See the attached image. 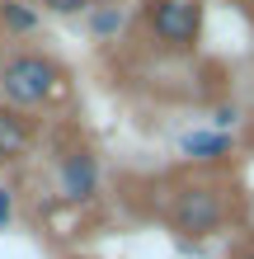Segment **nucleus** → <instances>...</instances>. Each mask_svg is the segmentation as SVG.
<instances>
[{
    "instance_id": "obj_14",
    "label": "nucleus",
    "mask_w": 254,
    "mask_h": 259,
    "mask_svg": "<svg viewBox=\"0 0 254 259\" xmlns=\"http://www.w3.org/2000/svg\"><path fill=\"white\" fill-rule=\"evenodd\" d=\"M89 5H109V0H89Z\"/></svg>"
},
{
    "instance_id": "obj_9",
    "label": "nucleus",
    "mask_w": 254,
    "mask_h": 259,
    "mask_svg": "<svg viewBox=\"0 0 254 259\" xmlns=\"http://www.w3.org/2000/svg\"><path fill=\"white\" fill-rule=\"evenodd\" d=\"M52 14H80V10H89V0H42Z\"/></svg>"
},
{
    "instance_id": "obj_13",
    "label": "nucleus",
    "mask_w": 254,
    "mask_h": 259,
    "mask_svg": "<svg viewBox=\"0 0 254 259\" xmlns=\"http://www.w3.org/2000/svg\"><path fill=\"white\" fill-rule=\"evenodd\" d=\"M235 259H254V245H249V250H240V254H235Z\"/></svg>"
},
{
    "instance_id": "obj_5",
    "label": "nucleus",
    "mask_w": 254,
    "mask_h": 259,
    "mask_svg": "<svg viewBox=\"0 0 254 259\" xmlns=\"http://www.w3.org/2000/svg\"><path fill=\"white\" fill-rule=\"evenodd\" d=\"M33 142H38V118L0 104V165L24 160L28 151H33Z\"/></svg>"
},
{
    "instance_id": "obj_1",
    "label": "nucleus",
    "mask_w": 254,
    "mask_h": 259,
    "mask_svg": "<svg viewBox=\"0 0 254 259\" xmlns=\"http://www.w3.org/2000/svg\"><path fill=\"white\" fill-rule=\"evenodd\" d=\"M66 90V71L42 52H14L0 66V99L19 113H38L42 104H52Z\"/></svg>"
},
{
    "instance_id": "obj_12",
    "label": "nucleus",
    "mask_w": 254,
    "mask_h": 259,
    "mask_svg": "<svg viewBox=\"0 0 254 259\" xmlns=\"http://www.w3.org/2000/svg\"><path fill=\"white\" fill-rule=\"evenodd\" d=\"M235 5L245 10V19H254V0H235Z\"/></svg>"
},
{
    "instance_id": "obj_11",
    "label": "nucleus",
    "mask_w": 254,
    "mask_h": 259,
    "mask_svg": "<svg viewBox=\"0 0 254 259\" xmlns=\"http://www.w3.org/2000/svg\"><path fill=\"white\" fill-rule=\"evenodd\" d=\"M212 123H217V127H231V123H235V109H226V104H221V109L212 113Z\"/></svg>"
},
{
    "instance_id": "obj_2",
    "label": "nucleus",
    "mask_w": 254,
    "mask_h": 259,
    "mask_svg": "<svg viewBox=\"0 0 254 259\" xmlns=\"http://www.w3.org/2000/svg\"><path fill=\"white\" fill-rule=\"evenodd\" d=\"M165 222L179 236H212L231 222V193L221 184H212V179H184L170 193Z\"/></svg>"
},
{
    "instance_id": "obj_3",
    "label": "nucleus",
    "mask_w": 254,
    "mask_h": 259,
    "mask_svg": "<svg viewBox=\"0 0 254 259\" xmlns=\"http://www.w3.org/2000/svg\"><path fill=\"white\" fill-rule=\"evenodd\" d=\"M146 28L160 48L188 52L202 33V5L198 0H151L146 5Z\"/></svg>"
},
{
    "instance_id": "obj_7",
    "label": "nucleus",
    "mask_w": 254,
    "mask_h": 259,
    "mask_svg": "<svg viewBox=\"0 0 254 259\" xmlns=\"http://www.w3.org/2000/svg\"><path fill=\"white\" fill-rule=\"evenodd\" d=\"M0 24L10 28V33H33L38 28V10L33 5H24V0H0Z\"/></svg>"
},
{
    "instance_id": "obj_8",
    "label": "nucleus",
    "mask_w": 254,
    "mask_h": 259,
    "mask_svg": "<svg viewBox=\"0 0 254 259\" xmlns=\"http://www.w3.org/2000/svg\"><path fill=\"white\" fill-rule=\"evenodd\" d=\"M118 28H123V10L118 5H94L89 10V33L94 38H113Z\"/></svg>"
},
{
    "instance_id": "obj_10",
    "label": "nucleus",
    "mask_w": 254,
    "mask_h": 259,
    "mask_svg": "<svg viewBox=\"0 0 254 259\" xmlns=\"http://www.w3.org/2000/svg\"><path fill=\"white\" fill-rule=\"evenodd\" d=\"M10 217H14V193L0 189V226H10Z\"/></svg>"
},
{
    "instance_id": "obj_4",
    "label": "nucleus",
    "mask_w": 254,
    "mask_h": 259,
    "mask_svg": "<svg viewBox=\"0 0 254 259\" xmlns=\"http://www.w3.org/2000/svg\"><path fill=\"white\" fill-rule=\"evenodd\" d=\"M57 189H62L66 203H89V198L99 193V160L89 156L85 146L66 151V156L57 160Z\"/></svg>"
},
{
    "instance_id": "obj_6",
    "label": "nucleus",
    "mask_w": 254,
    "mask_h": 259,
    "mask_svg": "<svg viewBox=\"0 0 254 259\" xmlns=\"http://www.w3.org/2000/svg\"><path fill=\"white\" fill-rule=\"evenodd\" d=\"M179 151H184L188 160H202V165H217V160H226L231 156V137L226 132H188L184 142H179Z\"/></svg>"
}]
</instances>
